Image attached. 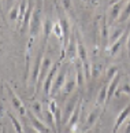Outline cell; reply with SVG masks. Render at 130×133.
Wrapping results in <instances>:
<instances>
[{"instance_id":"obj_1","label":"cell","mask_w":130,"mask_h":133,"mask_svg":"<svg viewBox=\"0 0 130 133\" xmlns=\"http://www.w3.org/2000/svg\"><path fill=\"white\" fill-rule=\"evenodd\" d=\"M43 0H36V6L33 10V15L30 19V38H36L38 36L40 30L43 28V18H41V12H43Z\"/></svg>"},{"instance_id":"obj_2","label":"cell","mask_w":130,"mask_h":133,"mask_svg":"<svg viewBox=\"0 0 130 133\" xmlns=\"http://www.w3.org/2000/svg\"><path fill=\"white\" fill-rule=\"evenodd\" d=\"M62 62H63V59L59 58L58 62L53 63V66L51 67V70H49L48 76H47V78H45V81H44L43 89H44V93H45L47 96H51V89H52L53 81H55V78H56V74H58L59 69H60V66H62Z\"/></svg>"},{"instance_id":"obj_3","label":"cell","mask_w":130,"mask_h":133,"mask_svg":"<svg viewBox=\"0 0 130 133\" xmlns=\"http://www.w3.org/2000/svg\"><path fill=\"white\" fill-rule=\"evenodd\" d=\"M67 78H69V69H67L66 65H64V66H62L60 69H59V71L56 74V78H55L52 89H51V96H55V95H58V93L60 92V89L67 81Z\"/></svg>"},{"instance_id":"obj_4","label":"cell","mask_w":130,"mask_h":133,"mask_svg":"<svg viewBox=\"0 0 130 133\" xmlns=\"http://www.w3.org/2000/svg\"><path fill=\"white\" fill-rule=\"evenodd\" d=\"M47 47L41 45L40 51L36 56V62H34V66H33V70L30 73V81L28 82L29 87H36L37 80H38V76H40V71H41V65H43V56H44V51H45Z\"/></svg>"},{"instance_id":"obj_5","label":"cell","mask_w":130,"mask_h":133,"mask_svg":"<svg viewBox=\"0 0 130 133\" xmlns=\"http://www.w3.org/2000/svg\"><path fill=\"white\" fill-rule=\"evenodd\" d=\"M51 67H52V61H51L48 56H45V58L43 59L41 71H40V76H38V80H37V84H36V89H34L33 97L36 96V95H38V92H40V89H41V87L44 85V81H45V78H47V76H48L49 70H51Z\"/></svg>"},{"instance_id":"obj_6","label":"cell","mask_w":130,"mask_h":133,"mask_svg":"<svg viewBox=\"0 0 130 133\" xmlns=\"http://www.w3.org/2000/svg\"><path fill=\"white\" fill-rule=\"evenodd\" d=\"M4 88L7 89V93H8V96H10V100H11L12 107L15 108V110H17L21 115H25V114L28 112V110H26V107H25V104L22 103V100L17 96V93L11 89V87H10L8 84H4Z\"/></svg>"},{"instance_id":"obj_7","label":"cell","mask_w":130,"mask_h":133,"mask_svg":"<svg viewBox=\"0 0 130 133\" xmlns=\"http://www.w3.org/2000/svg\"><path fill=\"white\" fill-rule=\"evenodd\" d=\"M79 99H81V96H79V93H76V95H73L70 97V100L66 106H64V111H63V126L67 125V122L70 119V117H71L73 111L76 110V107L78 104Z\"/></svg>"},{"instance_id":"obj_8","label":"cell","mask_w":130,"mask_h":133,"mask_svg":"<svg viewBox=\"0 0 130 133\" xmlns=\"http://www.w3.org/2000/svg\"><path fill=\"white\" fill-rule=\"evenodd\" d=\"M66 56L70 59V61H73V62H76V59L78 58V41H77L76 29H74V32L71 33V37H70L69 45H67V48H66Z\"/></svg>"},{"instance_id":"obj_9","label":"cell","mask_w":130,"mask_h":133,"mask_svg":"<svg viewBox=\"0 0 130 133\" xmlns=\"http://www.w3.org/2000/svg\"><path fill=\"white\" fill-rule=\"evenodd\" d=\"M81 112H82V97L79 99L78 104H77V107H76V110L73 111V114H71V117H70V119H69V122H67V128L70 129V133H74V132L77 130Z\"/></svg>"},{"instance_id":"obj_10","label":"cell","mask_w":130,"mask_h":133,"mask_svg":"<svg viewBox=\"0 0 130 133\" xmlns=\"http://www.w3.org/2000/svg\"><path fill=\"white\" fill-rule=\"evenodd\" d=\"M26 115H28V118H29V122L32 124V126L34 128V129H37L38 132H41V133H51V128H48L36 114H34V112L28 111Z\"/></svg>"},{"instance_id":"obj_11","label":"cell","mask_w":130,"mask_h":133,"mask_svg":"<svg viewBox=\"0 0 130 133\" xmlns=\"http://www.w3.org/2000/svg\"><path fill=\"white\" fill-rule=\"evenodd\" d=\"M103 110H104V107L96 104V107H94L93 110L89 112V115H88V118H86V124H85V126H84V130L92 129V126L100 119V115H101Z\"/></svg>"},{"instance_id":"obj_12","label":"cell","mask_w":130,"mask_h":133,"mask_svg":"<svg viewBox=\"0 0 130 133\" xmlns=\"http://www.w3.org/2000/svg\"><path fill=\"white\" fill-rule=\"evenodd\" d=\"M130 115V103L123 108V110L119 112V115L117 117V119H115V124H114V128H112V133H118V129L119 126H121L125 121L127 119V117Z\"/></svg>"},{"instance_id":"obj_13","label":"cell","mask_w":130,"mask_h":133,"mask_svg":"<svg viewBox=\"0 0 130 133\" xmlns=\"http://www.w3.org/2000/svg\"><path fill=\"white\" fill-rule=\"evenodd\" d=\"M121 78H122V76H121V73H117V74L114 76V78L111 81L108 82V92H107V103L111 100V97L117 93V88H118V85H119V81H121Z\"/></svg>"},{"instance_id":"obj_14","label":"cell","mask_w":130,"mask_h":133,"mask_svg":"<svg viewBox=\"0 0 130 133\" xmlns=\"http://www.w3.org/2000/svg\"><path fill=\"white\" fill-rule=\"evenodd\" d=\"M125 6V2L123 0H121V2H118V3H115L111 6V10H110V22H115V21H118L119 17H121V11H122V7Z\"/></svg>"},{"instance_id":"obj_15","label":"cell","mask_w":130,"mask_h":133,"mask_svg":"<svg viewBox=\"0 0 130 133\" xmlns=\"http://www.w3.org/2000/svg\"><path fill=\"white\" fill-rule=\"evenodd\" d=\"M100 38H101V45L104 48H107V44L110 41V37H108V23H107V17L106 15H103L101 29H100Z\"/></svg>"},{"instance_id":"obj_16","label":"cell","mask_w":130,"mask_h":133,"mask_svg":"<svg viewBox=\"0 0 130 133\" xmlns=\"http://www.w3.org/2000/svg\"><path fill=\"white\" fill-rule=\"evenodd\" d=\"M76 88H77V80L69 76L66 84H64L63 88H62V97H64V99H66V97H67L74 89H76Z\"/></svg>"},{"instance_id":"obj_17","label":"cell","mask_w":130,"mask_h":133,"mask_svg":"<svg viewBox=\"0 0 130 133\" xmlns=\"http://www.w3.org/2000/svg\"><path fill=\"white\" fill-rule=\"evenodd\" d=\"M44 40H43V44L41 45L44 47H47V44H48V38H49V34H51V32L53 30V22H52V19L47 17L45 18V21H44Z\"/></svg>"},{"instance_id":"obj_18","label":"cell","mask_w":130,"mask_h":133,"mask_svg":"<svg viewBox=\"0 0 130 133\" xmlns=\"http://www.w3.org/2000/svg\"><path fill=\"white\" fill-rule=\"evenodd\" d=\"M107 92H108V85L107 82L104 84V85L101 87V89H100L99 92V96H97V106H101V107H106L107 104Z\"/></svg>"},{"instance_id":"obj_19","label":"cell","mask_w":130,"mask_h":133,"mask_svg":"<svg viewBox=\"0 0 130 133\" xmlns=\"http://www.w3.org/2000/svg\"><path fill=\"white\" fill-rule=\"evenodd\" d=\"M77 41H78V58L81 59V62H88V54H86V50H85L84 44L81 41V38H79V36H77Z\"/></svg>"},{"instance_id":"obj_20","label":"cell","mask_w":130,"mask_h":133,"mask_svg":"<svg viewBox=\"0 0 130 133\" xmlns=\"http://www.w3.org/2000/svg\"><path fill=\"white\" fill-rule=\"evenodd\" d=\"M129 18H130V2L126 4V6H125L123 11H122V14H121V17H119V19H118V23L126 22Z\"/></svg>"},{"instance_id":"obj_21","label":"cell","mask_w":130,"mask_h":133,"mask_svg":"<svg viewBox=\"0 0 130 133\" xmlns=\"http://www.w3.org/2000/svg\"><path fill=\"white\" fill-rule=\"evenodd\" d=\"M7 115H8L10 119H11V122H12V125H14V129H15V132H17V133H25V132H23V128L21 126V122H19V121L17 119V118L11 114V112H7Z\"/></svg>"},{"instance_id":"obj_22","label":"cell","mask_w":130,"mask_h":133,"mask_svg":"<svg viewBox=\"0 0 130 133\" xmlns=\"http://www.w3.org/2000/svg\"><path fill=\"white\" fill-rule=\"evenodd\" d=\"M53 34L56 36V38L59 41H60V44L63 43V30H62V26H60V23H53Z\"/></svg>"},{"instance_id":"obj_23","label":"cell","mask_w":130,"mask_h":133,"mask_svg":"<svg viewBox=\"0 0 130 133\" xmlns=\"http://www.w3.org/2000/svg\"><path fill=\"white\" fill-rule=\"evenodd\" d=\"M123 33H125V30H123L122 28H117V29L114 30L112 36H110V43H111V44H114V43L117 41L119 37H122V34H123Z\"/></svg>"},{"instance_id":"obj_24","label":"cell","mask_w":130,"mask_h":133,"mask_svg":"<svg viewBox=\"0 0 130 133\" xmlns=\"http://www.w3.org/2000/svg\"><path fill=\"white\" fill-rule=\"evenodd\" d=\"M18 17H19V6H15L10 11V19L11 21H18Z\"/></svg>"},{"instance_id":"obj_25","label":"cell","mask_w":130,"mask_h":133,"mask_svg":"<svg viewBox=\"0 0 130 133\" xmlns=\"http://www.w3.org/2000/svg\"><path fill=\"white\" fill-rule=\"evenodd\" d=\"M117 73H118V69L115 67V66H111V67H110L108 70H107V80H108V81H111L112 78H114V76L117 74Z\"/></svg>"},{"instance_id":"obj_26","label":"cell","mask_w":130,"mask_h":133,"mask_svg":"<svg viewBox=\"0 0 130 133\" xmlns=\"http://www.w3.org/2000/svg\"><path fill=\"white\" fill-rule=\"evenodd\" d=\"M119 93H126V95L130 96V84H125L121 89H118L117 91V95H119Z\"/></svg>"},{"instance_id":"obj_27","label":"cell","mask_w":130,"mask_h":133,"mask_svg":"<svg viewBox=\"0 0 130 133\" xmlns=\"http://www.w3.org/2000/svg\"><path fill=\"white\" fill-rule=\"evenodd\" d=\"M99 74H100V69H99V66L93 65V66H92V78H96Z\"/></svg>"},{"instance_id":"obj_28","label":"cell","mask_w":130,"mask_h":133,"mask_svg":"<svg viewBox=\"0 0 130 133\" xmlns=\"http://www.w3.org/2000/svg\"><path fill=\"white\" fill-rule=\"evenodd\" d=\"M32 108L37 112V114H40V112H41V103H38V102L33 103V104H32Z\"/></svg>"},{"instance_id":"obj_29","label":"cell","mask_w":130,"mask_h":133,"mask_svg":"<svg viewBox=\"0 0 130 133\" xmlns=\"http://www.w3.org/2000/svg\"><path fill=\"white\" fill-rule=\"evenodd\" d=\"M62 2H63L64 10H66V11H70V10H71V2H70V0H62Z\"/></svg>"},{"instance_id":"obj_30","label":"cell","mask_w":130,"mask_h":133,"mask_svg":"<svg viewBox=\"0 0 130 133\" xmlns=\"http://www.w3.org/2000/svg\"><path fill=\"white\" fill-rule=\"evenodd\" d=\"M25 128H26V132H28V133H41V132H38L37 129H34L33 126H32V128H30V126H25Z\"/></svg>"},{"instance_id":"obj_31","label":"cell","mask_w":130,"mask_h":133,"mask_svg":"<svg viewBox=\"0 0 130 133\" xmlns=\"http://www.w3.org/2000/svg\"><path fill=\"white\" fill-rule=\"evenodd\" d=\"M123 133H130V119H129V122H127V125H126V128H125V130H123Z\"/></svg>"},{"instance_id":"obj_32","label":"cell","mask_w":130,"mask_h":133,"mask_svg":"<svg viewBox=\"0 0 130 133\" xmlns=\"http://www.w3.org/2000/svg\"><path fill=\"white\" fill-rule=\"evenodd\" d=\"M127 55H129V58H130V36H129V38H127Z\"/></svg>"},{"instance_id":"obj_33","label":"cell","mask_w":130,"mask_h":133,"mask_svg":"<svg viewBox=\"0 0 130 133\" xmlns=\"http://www.w3.org/2000/svg\"><path fill=\"white\" fill-rule=\"evenodd\" d=\"M118 2H121V0H111V2H110V4H111V6H112V4L118 3Z\"/></svg>"},{"instance_id":"obj_34","label":"cell","mask_w":130,"mask_h":133,"mask_svg":"<svg viewBox=\"0 0 130 133\" xmlns=\"http://www.w3.org/2000/svg\"><path fill=\"white\" fill-rule=\"evenodd\" d=\"M82 133H93V130H92V129H89V130H84Z\"/></svg>"},{"instance_id":"obj_35","label":"cell","mask_w":130,"mask_h":133,"mask_svg":"<svg viewBox=\"0 0 130 133\" xmlns=\"http://www.w3.org/2000/svg\"><path fill=\"white\" fill-rule=\"evenodd\" d=\"M2 133H6V126H4V125L2 126Z\"/></svg>"}]
</instances>
